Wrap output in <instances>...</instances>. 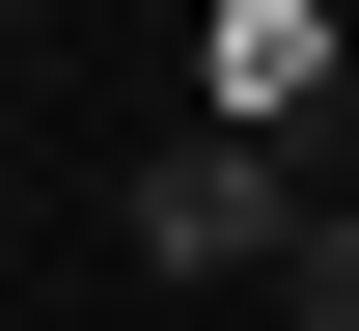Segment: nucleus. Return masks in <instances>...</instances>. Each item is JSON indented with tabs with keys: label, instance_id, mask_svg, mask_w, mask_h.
Returning a JSON list of instances; mask_svg holds the SVG:
<instances>
[{
	"label": "nucleus",
	"instance_id": "obj_3",
	"mask_svg": "<svg viewBox=\"0 0 359 331\" xmlns=\"http://www.w3.org/2000/svg\"><path fill=\"white\" fill-rule=\"evenodd\" d=\"M276 331H359V193H332L304 248H276Z\"/></svg>",
	"mask_w": 359,
	"mask_h": 331
},
{
	"label": "nucleus",
	"instance_id": "obj_1",
	"mask_svg": "<svg viewBox=\"0 0 359 331\" xmlns=\"http://www.w3.org/2000/svg\"><path fill=\"white\" fill-rule=\"evenodd\" d=\"M304 221H332V193L276 166V139H222V111H194V139H166V166L111 193V248H138V276H276Z\"/></svg>",
	"mask_w": 359,
	"mask_h": 331
},
{
	"label": "nucleus",
	"instance_id": "obj_2",
	"mask_svg": "<svg viewBox=\"0 0 359 331\" xmlns=\"http://www.w3.org/2000/svg\"><path fill=\"white\" fill-rule=\"evenodd\" d=\"M194 83H222V139H276L304 193H359V55H332V0H194Z\"/></svg>",
	"mask_w": 359,
	"mask_h": 331
},
{
	"label": "nucleus",
	"instance_id": "obj_4",
	"mask_svg": "<svg viewBox=\"0 0 359 331\" xmlns=\"http://www.w3.org/2000/svg\"><path fill=\"white\" fill-rule=\"evenodd\" d=\"M0 331H28V304H0Z\"/></svg>",
	"mask_w": 359,
	"mask_h": 331
}]
</instances>
